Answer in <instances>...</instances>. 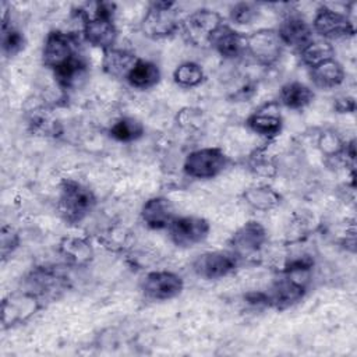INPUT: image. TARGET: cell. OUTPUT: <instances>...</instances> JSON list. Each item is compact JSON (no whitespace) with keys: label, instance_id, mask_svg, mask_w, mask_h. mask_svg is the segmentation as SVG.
<instances>
[{"label":"cell","instance_id":"ac0fdd59","mask_svg":"<svg viewBox=\"0 0 357 357\" xmlns=\"http://www.w3.org/2000/svg\"><path fill=\"white\" fill-rule=\"evenodd\" d=\"M209 47L225 59H237L245 53V35L225 22L212 36Z\"/></svg>","mask_w":357,"mask_h":357},{"label":"cell","instance_id":"836d02e7","mask_svg":"<svg viewBox=\"0 0 357 357\" xmlns=\"http://www.w3.org/2000/svg\"><path fill=\"white\" fill-rule=\"evenodd\" d=\"M333 107L335 110H337L339 113H351L354 112L356 109V102H354V98L351 96H342V98H337L333 103Z\"/></svg>","mask_w":357,"mask_h":357},{"label":"cell","instance_id":"4dcf8cb0","mask_svg":"<svg viewBox=\"0 0 357 357\" xmlns=\"http://www.w3.org/2000/svg\"><path fill=\"white\" fill-rule=\"evenodd\" d=\"M319 148L322 153L328 156H337L344 153L346 144H343V141L335 131H325L319 138Z\"/></svg>","mask_w":357,"mask_h":357},{"label":"cell","instance_id":"7402d4cb","mask_svg":"<svg viewBox=\"0 0 357 357\" xmlns=\"http://www.w3.org/2000/svg\"><path fill=\"white\" fill-rule=\"evenodd\" d=\"M160 68L158 64L149 60L138 59L130 74L127 75L126 81L130 86L145 91L153 88L160 81Z\"/></svg>","mask_w":357,"mask_h":357},{"label":"cell","instance_id":"7c38bea8","mask_svg":"<svg viewBox=\"0 0 357 357\" xmlns=\"http://www.w3.org/2000/svg\"><path fill=\"white\" fill-rule=\"evenodd\" d=\"M268 241L265 227L257 220H248L240 226L229 240L230 251L240 258L257 255Z\"/></svg>","mask_w":357,"mask_h":357},{"label":"cell","instance_id":"ba28073f","mask_svg":"<svg viewBox=\"0 0 357 357\" xmlns=\"http://www.w3.org/2000/svg\"><path fill=\"white\" fill-rule=\"evenodd\" d=\"M79 53L78 39L75 35L57 29L50 31L43 42L42 63L49 70L54 71Z\"/></svg>","mask_w":357,"mask_h":357},{"label":"cell","instance_id":"f1b7e54d","mask_svg":"<svg viewBox=\"0 0 357 357\" xmlns=\"http://www.w3.org/2000/svg\"><path fill=\"white\" fill-rule=\"evenodd\" d=\"M205 79L202 67L195 61H184L173 71V81L181 88H195Z\"/></svg>","mask_w":357,"mask_h":357},{"label":"cell","instance_id":"30bf717a","mask_svg":"<svg viewBox=\"0 0 357 357\" xmlns=\"http://www.w3.org/2000/svg\"><path fill=\"white\" fill-rule=\"evenodd\" d=\"M183 289V278L172 271L148 272L141 282V290L144 296L153 301L172 300L177 297Z\"/></svg>","mask_w":357,"mask_h":357},{"label":"cell","instance_id":"4fadbf2b","mask_svg":"<svg viewBox=\"0 0 357 357\" xmlns=\"http://www.w3.org/2000/svg\"><path fill=\"white\" fill-rule=\"evenodd\" d=\"M40 308V297L29 290L8 294L1 304L3 328L24 324Z\"/></svg>","mask_w":357,"mask_h":357},{"label":"cell","instance_id":"4316f807","mask_svg":"<svg viewBox=\"0 0 357 357\" xmlns=\"http://www.w3.org/2000/svg\"><path fill=\"white\" fill-rule=\"evenodd\" d=\"M25 46L24 33L8 21L7 14L3 17L1 24V50L6 57L17 56Z\"/></svg>","mask_w":357,"mask_h":357},{"label":"cell","instance_id":"7a4b0ae2","mask_svg":"<svg viewBox=\"0 0 357 357\" xmlns=\"http://www.w3.org/2000/svg\"><path fill=\"white\" fill-rule=\"evenodd\" d=\"M96 197L93 191L73 178H66L60 184L57 211L68 225L81 223L95 208Z\"/></svg>","mask_w":357,"mask_h":357},{"label":"cell","instance_id":"52a82bcc","mask_svg":"<svg viewBox=\"0 0 357 357\" xmlns=\"http://www.w3.org/2000/svg\"><path fill=\"white\" fill-rule=\"evenodd\" d=\"M283 47V42L273 28H261L245 35V53L261 66H273L280 59Z\"/></svg>","mask_w":357,"mask_h":357},{"label":"cell","instance_id":"d4e9b609","mask_svg":"<svg viewBox=\"0 0 357 357\" xmlns=\"http://www.w3.org/2000/svg\"><path fill=\"white\" fill-rule=\"evenodd\" d=\"M86 70H88L86 60L84 59L82 53H79L75 57H73L70 61L63 64L60 68L54 70L53 75L57 84L63 89H71L75 85H78V82L85 77Z\"/></svg>","mask_w":357,"mask_h":357},{"label":"cell","instance_id":"3957f363","mask_svg":"<svg viewBox=\"0 0 357 357\" xmlns=\"http://www.w3.org/2000/svg\"><path fill=\"white\" fill-rule=\"evenodd\" d=\"M181 22L174 1H152L141 21V29L151 39H165L181 29Z\"/></svg>","mask_w":357,"mask_h":357},{"label":"cell","instance_id":"d6986e66","mask_svg":"<svg viewBox=\"0 0 357 357\" xmlns=\"http://www.w3.org/2000/svg\"><path fill=\"white\" fill-rule=\"evenodd\" d=\"M308 74H310V78H311L314 86H317L319 89H325V91L333 89V88L342 85L346 78L343 66L335 57L324 60V61L310 67Z\"/></svg>","mask_w":357,"mask_h":357},{"label":"cell","instance_id":"484cf974","mask_svg":"<svg viewBox=\"0 0 357 357\" xmlns=\"http://www.w3.org/2000/svg\"><path fill=\"white\" fill-rule=\"evenodd\" d=\"M145 130L139 120L134 117H120L109 128V135L119 142H134L144 135Z\"/></svg>","mask_w":357,"mask_h":357},{"label":"cell","instance_id":"cb8c5ba5","mask_svg":"<svg viewBox=\"0 0 357 357\" xmlns=\"http://www.w3.org/2000/svg\"><path fill=\"white\" fill-rule=\"evenodd\" d=\"M60 252L68 264L75 266L86 265L93 258L91 243L82 237H66L60 243Z\"/></svg>","mask_w":357,"mask_h":357},{"label":"cell","instance_id":"8992f818","mask_svg":"<svg viewBox=\"0 0 357 357\" xmlns=\"http://www.w3.org/2000/svg\"><path fill=\"white\" fill-rule=\"evenodd\" d=\"M311 26L314 33L328 42L350 38L356 33L354 22L349 14L332 8L328 4H322L317 10Z\"/></svg>","mask_w":357,"mask_h":357},{"label":"cell","instance_id":"5b68a950","mask_svg":"<svg viewBox=\"0 0 357 357\" xmlns=\"http://www.w3.org/2000/svg\"><path fill=\"white\" fill-rule=\"evenodd\" d=\"M223 24V17L218 11L211 8H198L183 20L181 31L191 45L206 47L211 45L215 32Z\"/></svg>","mask_w":357,"mask_h":357},{"label":"cell","instance_id":"2e32d148","mask_svg":"<svg viewBox=\"0 0 357 357\" xmlns=\"http://www.w3.org/2000/svg\"><path fill=\"white\" fill-rule=\"evenodd\" d=\"M245 124L252 132L266 139H273L275 137H278L283 127L279 109L273 103L265 105L264 107L251 113Z\"/></svg>","mask_w":357,"mask_h":357},{"label":"cell","instance_id":"f546056e","mask_svg":"<svg viewBox=\"0 0 357 357\" xmlns=\"http://www.w3.org/2000/svg\"><path fill=\"white\" fill-rule=\"evenodd\" d=\"M258 15V7L254 3L240 1L230 8V21L236 25H248Z\"/></svg>","mask_w":357,"mask_h":357},{"label":"cell","instance_id":"83f0119b","mask_svg":"<svg viewBox=\"0 0 357 357\" xmlns=\"http://www.w3.org/2000/svg\"><path fill=\"white\" fill-rule=\"evenodd\" d=\"M301 61L310 68L324 60L335 57V49L331 42L324 39H312L304 49L300 50Z\"/></svg>","mask_w":357,"mask_h":357},{"label":"cell","instance_id":"9c48e42d","mask_svg":"<svg viewBox=\"0 0 357 357\" xmlns=\"http://www.w3.org/2000/svg\"><path fill=\"white\" fill-rule=\"evenodd\" d=\"M166 230L176 247L190 248L208 237L211 225L201 216H174Z\"/></svg>","mask_w":357,"mask_h":357},{"label":"cell","instance_id":"603a6c76","mask_svg":"<svg viewBox=\"0 0 357 357\" xmlns=\"http://www.w3.org/2000/svg\"><path fill=\"white\" fill-rule=\"evenodd\" d=\"M243 198L247 205L261 212L272 211L282 202L280 194L269 185H252L243 192Z\"/></svg>","mask_w":357,"mask_h":357},{"label":"cell","instance_id":"e0dca14e","mask_svg":"<svg viewBox=\"0 0 357 357\" xmlns=\"http://www.w3.org/2000/svg\"><path fill=\"white\" fill-rule=\"evenodd\" d=\"M174 216V206L166 197H152L141 208V219L152 230L167 229Z\"/></svg>","mask_w":357,"mask_h":357},{"label":"cell","instance_id":"6da1fadb","mask_svg":"<svg viewBox=\"0 0 357 357\" xmlns=\"http://www.w3.org/2000/svg\"><path fill=\"white\" fill-rule=\"evenodd\" d=\"M116 6L109 1H96L79 10L84 39L93 47L107 50L116 46L117 28L114 24Z\"/></svg>","mask_w":357,"mask_h":357},{"label":"cell","instance_id":"277c9868","mask_svg":"<svg viewBox=\"0 0 357 357\" xmlns=\"http://www.w3.org/2000/svg\"><path fill=\"white\" fill-rule=\"evenodd\" d=\"M229 163L230 159L223 149L206 146L190 152L184 159L183 170L191 178L208 180L219 176Z\"/></svg>","mask_w":357,"mask_h":357},{"label":"cell","instance_id":"9a60e30c","mask_svg":"<svg viewBox=\"0 0 357 357\" xmlns=\"http://www.w3.org/2000/svg\"><path fill=\"white\" fill-rule=\"evenodd\" d=\"M286 275L287 276L276 280L269 291H266L268 307L286 310L301 301L305 296V284L297 279H293L290 273Z\"/></svg>","mask_w":357,"mask_h":357},{"label":"cell","instance_id":"1f68e13d","mask_svg":"<svg viewBox=\"0 0 357 357\" xmlns=\"http://www.w3.org/2000/svg\"><path fill=\"white\" fill-rule=\"evenodd\" d=\"M18 247V234L8 226H3L1 229V255L7 258Z\"/></svg>","mask_w":357,"mask_h":357},{"label":"cell","instance_id":"44dd1931","mask_svg":"<svg viewBox=\"0 0 357 357\" xmlns=\"http://www.w3.org/2000/svg\"><path fill=\"white\" fill-rule=\"evenodd\" d=\"M312 100L314 91L308 85L300 81H291L280 88L278 103L290 110H303L311 105Z\"/></svg>","mask_w":357,"mask_h":357},{"label":"cell","instance_id":"d6a6232c","mask_svg":"<svg viewBox=\"0 0 357 357\" xmlns=\"http://www.w3.org/2000/svg\"><path fill=\"white\" fill-rule=\"evenodd\" d=\"M251 169L261 176H271L275 169V165L268 159V156L264 152H257L251 159Z\"/></svg>","mask_w":357,"mask_h":357},{"label":"cell","instance_id":"8fae6325","mask_svg":"<svg viewBox=\"0 0 357 357\" xmlns=\"http://www.w3.org/2000/svg\"><path fill=\"white\" fill-rule=\"evenodd\" d=\"M238 258L231 251H206L192 261L194 273L205 280L222 279L237 268Z\"/></svg>","mask_w":357,"mask_h":357},{"label":"cell","instance_id":"5bb4252c","mask_svg":"<svg viewBox=\"0 0 357 357\" xmlns=\"http://www.w3.org/2000/svg\"><path fill=\"white\" fill-rule=\"evenodd\" d=\"M276 31L284 46H290L298 52L314 39L311 24L307 22L303 15L294 11H289L284 15Z\"/></svg>","mask_w":357,"mask_h":357},{"label":"cell","instance_id":"ffe728a7","mask_svg":"<svg viewBox=\"0 0 357 357\" xmlns=\"http://www.w3.org/2000/svg\"><path fill=\"white\" fill-rule=\"evenodd\" d=\"M138 59L139 57H137L135 53L113 46L107 50H103L102 67L107 75L116 79H126Z\"/></svg>","mask_w":357,"mask_h":357}]
</instances>
